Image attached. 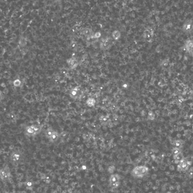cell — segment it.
Masks as SVG:
<instances>
[{
    "label": "cell",
    "mask_w": 193,
    "mask_h": 193,
    "mask_svg": "<svg viewBox=\"0 0 193 193\" xmlns=\"http://www.w3.org/2000/svg\"><path fill=\"white\" fill-rule=\"evenodd\" d=\"M121 177L118 174H111L109 178V184L112 189H117L120 185Z\"/></svg>",
    "instance_id": "cell-5"
},
{
    "label": "cell",
    "mask_w": 193,
    "mask_h": 193,
    "mask_svg": "<svg viewBox=\"0 0 193 193\" xmlns=\"http://www.w3.org/2000/svg\"><path fill=\"white\" fill-rule=\"evenodd\" d=\"M182 153V149L180 148H177V147H173L172 150V153L173 155H174L178 154L179 153Z\"/></svg>",
    "instance_id": "cell-20"
},
{
    "label": "cell",
    "mask_w": 193,
    "mask_h": 193,
    "mask_svg": "<svg viewBox=\"0 0 193 193\" xmlns=\"http://www.w3.org/2000/svg\"><path fill=\"white\" fill-rule=\"evenodd\" d=\"M59 133H58V132L55 130L54 133H53V134L52 136L50 137V138L48 139L49 140V142H52V143H56L57 142L58 140V139H59Z\"/></svg>",
    "instance_id": "cell-9"
},
{
    "label": "cell",
    "mask_w": 193,
    "mask_h": 193,
    "mask_svg": "<svg viewBox=\"0 0 193 193\" xmlns=\"http://www.w3.org/2000/svg\"><path fill=\"white\" fill-rule=\"evenodd\" d=\"M155 118V115L154 112L150 111L148 113V116H147V119L150 120V121H153L154 120Z\"/></svg>",
    "instance_id": "cell-19"
},
{
    "label": "cell",
    "mask_w": 193,
    "mask_h": 193,
    "mask_svg": "<svg viewBox=\"0 0 193 193\" xmlns=\"http://www.w3.org/2000/svg\"><path fill=\"white\" fill-rule=\"evenodd\" d=\"M149 168L146 165H139L135 167L132 171L133 177L137 178H142L146 177L149 172Z\"/></svg>",
    "instance_id": "cell-2"
},
{
    "label": "cell",
    "mask_w": 193,
    "mask_h": 193,
    "mask_svg": "<svg viewBox=\"0 0 193 193\" xmlns=\"http://www.w3.org/2000/svg\"><path fill=\"white\" fill-rule=\"evenodd\" d=\"M112 36H113V38L115 40H117V39H119V36H120V33L117 31H115L113 34H112Z\"/></svg>",
    "instance_id": "cell-22"
},
{
    "label": "cell",
    "mask_w": 193,
    "mask_h": 193,
    "mask_svg": "<svg viewBox=\"0 0 193 193\" xmlns=\"http://www.w3.org/2000/svg\"><path fill=\"white\" fill-rule=\"evenodd\" d=\"M42 127L39 124H32L27 126L24 129V134L29 137H34L41 132Z\"/></svg>",
    "instance_id": "cell-3"
},
{
    "label": "cell",
    "mask_w": 193,
    "mask_h": 193,
    "mask_svg": "<svg viewBox=\"0 0 193 193\" xmlns=\"http://www.w3.org/2000/svg\"><path fill=\"white\" fill-rule=\"evenodd\" d=\"M24 185L26 186V188L28 190H32L34 188V183L31 180H28L24 183Z\"/></svg>",
    "instance_id": "cell-18"
},
{
    "label": "cell",
    "mask_w": 193,
    "mask_h": 193,
    "mask_svg": "<svg viewBox=\"0 0 193 193\" xmlns=\"http://www.w3.org/2000/svg\"><path fill=\"white\" fill-rule=\"evenodd\" d=\"M4 99V95L3 92L0 90V103Z\"/></svg>",
    "instance_id": "cell-25"
},
{
    "label": "cell",
    "mask_w": 193,
    "mask_h": 193,
    "mask_svg": "<svg viewBox=\"0 0 193 193\" xmlns=\"http://www.w3.org/2000/svg\"><path fill=\"white\" fill-rule=\"evenodd\" d=\"M84 34H85V35H91L92 32H91V30H90L86 29V30H85V31H84Z\"/></svg>",
    "instance_id": "cell-24"
},
{
    "label": "cell",
    "mask_w": 193,
    "mask_h": 193,
    "mask_svg": "<svg viewBox=\"0 0 193 193\" xmlns=\"http://www.w3.org/2000/svg\"><path fill=\"white\" fill-rule=\"evenodd\" d=\"M54 132H55V130L52 128L49 127L45 130V131L44 132V134H45V136H46V138L48 139H49L50 138V137L53 134Z\"/></svg>",
    "instance_id": "cell-14"
},
{
    "label": "cell",
    "mask_w": 193,
    "mask_h": 193,
    "mask_svg": "<svg viewBox=\"0 0 193 193\" xmlns=\"http://www.w3.org/2000/svg\"><path fill=\"white\" fill-rule=\"evenodd\" d=\"M108 46H109V43H108V40L103 41L101 43V47L102 48V49H106L108 48Z\"/></svg>",
    "instance_id": "cell-21"
},
{
    "label": "cell",
    "mask_w": 193,
    "mask_h": 193,
    "mask_svg": "<svg viewBox=\"0 0 193 193\" xmlns=\"http://www.w3.org/2000/svg\"><path fill=\"white\" fill-rule=\"evenodd\" d=\"M186 49L189 53H192V49H193V44L192 41H188L185 45Z\"/></svg>",
    "instance_id": "cell-17"
},
{
    "label": "cell",
    "mask_w": 193,
    "mask_h": 193,
    "mask_svg": "<svg viewBox=\"0 0 193 193\" xmlns=\"http://www.w3.org/2000/svg\"><path fill=\"white\" fill-rule=\"evenodd\" d=\"M13 84L15 88H20L23 86V82L21 79L17 78L13 81Z\"/></svg>",
    "instance_id": "cell-15"
},
{
    "label": "cell",
    "mask_w": 193,
    "mask_h": 193,
    "mask_svg": "<svg viewBox=\"0 0 193 193\" xmlns=\"http://www.w3.org/2000/svg\"><path fill=\"white\" fill-rule=\"evenodd\" d=\"M184 31L186 32H189L192 30V23L190 21H188L186 22L183 27Z\"/></svg>",
    "instance_id": "cell-12"
},
{
    "label": "cell",
    "mask_w": 193,
    "mask_h": 193,
    "mask_svg": "<svg viewBox=\"0 0 193 193\" xmlns=\"http://www.w3.org/2000/svg\"><path fill=\"white\" fill-rule=\"evenodd\" d=\"M86 104L89 107H94L96 104V100L94 98L90 97L87 100Z\"/></svg>",
    "instance_id": "cell-16"
},
{
    "label": "cell",
    "mask_w": 193,
    "mask_h": 193,
    "mask_svg": "<svg viewBox=\"0 0 193 193\" xmlns=\"http://www.w3.org/2000/svg\"><path fill=\"white\" fill-rule=\"evenodd\" d=\"M115 171V167L113 166V165H111V166L109 167V168L108 169V171L109 173H113Z\"/></svg>",
    "instance_id": "cell-23"
},
{
    "label": "cell",
    "mask_w": 193,
    "mask_h": 193,
    "mask_svg": "<svg viewBox=\"0 0 193 193\" xmlns=\"http://www.w3.org/2000/svg\"><path fill=\"white\" fill-rule=\"evenodd\" d=\"M67 63L71 69H75L78 66V61L76 58H70L67 61Z\"/></svg>",
    "instance_id": "cell-10"
},
{
    "label": "cell",
    "mask_w": 193,
    "mask_h": 193,
    "mask_svg": "<svg viewBox=\"0 0 193 193\" xmlns=\"http://www.w3.org/2000/svg\"><path fill=\"white\" fill-rule=\"evenodd\" d=\"M80 93V88L79 87H75L73 88L69 93L70 96L71 97L72 99H77Z\"/></svg>",
    "instance_id": "cell-7"
},
{
    "label": "cell",
    "mask_w": 193,
    "mask_h": 193,
    "mask_svg": "<svg viewBox=\"0 0 193 193\" xmlns=\"http://www.w3.org/2000/svg\"><path fill=\"white\" fill-rule=\"evenodd\" d=\"M153 30L148 28L146 29L144 32V38L148 41L151 40L153 38Z\"/></svg>",
    "instance_id": "cell-8"
},
{
    "label": "cell",
    "mask_w": 193,
    "mask_h": 193,
    "mask_svg": "<svg viewBox=\"0 0 193 193\" xmlns=\"http://www.w3.org/2000/svg\"><path fill=\"white\" fill-rule=\"evenodd\" d=\"M172 145L174 147H177V148H180L182 149L184 145V142L181 139H177V140H174L173 142L172 143Z\"/></svg>",
    "instance_id": "cell-13"
},
{
    "label": "cell",
    "mask_w": 193,
    "mask_h": 193,
    "mask_svg": "<svg viewBox=\"0 0 193 193\" xmlns=\"http://www.w3.org/2000/svg\"><path fill=\"white\" fill-rule=\"evenodd\" d=\"M10 163L13 166H18L23 159V155L20 150H14L10 155Z\"/></svg>",
    "instance_id": "cell-4"
},
{
    "label": "cell",
    "mask_w": 193,
    "mask_h": 193,
    "mask_svg": "<svg viewBox=\"0 0 193 193\" xmlns=\"http://www.w3.org/2000/svg\"><path fill=\"white\" fill-rule=\"evenodd\" d=\"M0 180L4 184L11 182L12 175L8 165L5 164L0 169Z\"/></svg>",
    "instance_id": "cell-1"
},
{
    "label": "cell",
    "mask_w": 193,
    "mask_h": 193,
    "mask_svg": "<svg viewBox=\"0 0 193 193\" xmlns=\"http://www.w3.org/2000/svg\"><path fill=\"white\" fill-rule=\"evenodd\" d=\"M173 158L174 161V163L177 164L179 163V162L182 160L184 157V155H183V153H179L178 154L174 155H173Z\"/></svg>",
    "instance_id": "cell-11"
},
{
    "label": "cell",
    "mask_w": 193,
    "mask_h": 193,
    "mask_svg": "<svg viewBox=\"0 0 193 193\" xmlns=\"http://www.w3.org/2000/svg\"><path fill=\"white\" fill-rule=\"evenodd\" d=\"M1 125L0 123V133H1Z\"/></svg>",
    "instance_id": "cell-26"
},
{
    "label": "cell",
    "mask_w": 193,
    "mask_h": 193,
    "mask_svg": "<svg viewBox=\"0 0 193 193\" xmlns=\"http://www.w3.org/2000/svg\"><path fill=\"white\" fill-rule=\"evenodd\" d=\"M191 165V161H189L185 158L181 160L178 164H177V171L179 172H185L189 169V167Z\"/></svg>",
    "instance_id": "cell-6"
}]
</instances>
